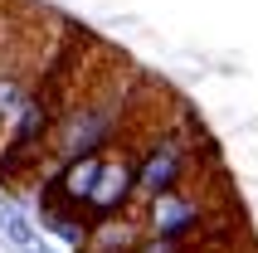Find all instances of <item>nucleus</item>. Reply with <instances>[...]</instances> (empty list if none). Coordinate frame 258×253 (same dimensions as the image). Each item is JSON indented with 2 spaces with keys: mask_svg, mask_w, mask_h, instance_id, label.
<instances>
[{
  "mask_svg": "<svg viewBox=\"0 0 258 253\" xmlns=\"http://www.w3.org/2000/svg\"><path fill=\"white\" fill-rule=\"evenodd\" d=\"M210 224H215V210H210L205 195H195L190 185L161 190V195H151V205H146V234H161V239L195 243Z\"/></svg>",
  "mask_w": 258,
  "mask_h": 253,
  "instance_id": "1",
  "label": "nucleus"
},
{
  "mask_svg": "<svg viewBox=\"0 0 258 253\" xmlns=\"http://www.w3.org/2000/svg\"><path fill=\"white\" fill-rule=\"evenodd\" d=\"M132 195H137V161L132 156H102V170H98V185H93V195L83 205V224H107L117 214H127Z\"/></svg>",
  "mask_w": 258,
  "mask_h": 253,
  "instance_id": "2",
  "label": "nucleus"
},
{
  "mask_svg": "<svg viewBox=\"0 0 258 253\" xmlns=\"http://www.w3.org/2000/svg\"><path fill=\"white\" fill-rule=\"evenodd\" d=\"M185 175H190V146L180 137H171V132L156 137L142 156H137V190H142L146 200L161 195V190L185 185Z\"/></svg>",
  "mask_w": 258,
  "mask_h": 253,
  "instance_id": "3",
  "label": "nucleus"
}]
</instances>
